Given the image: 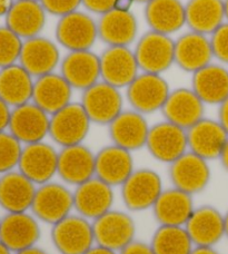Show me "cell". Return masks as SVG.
Here are the masks:
<instances>
[{
    "label": "cell",
    "instance_id": "obj_15",
    "mask_svg": "<svg viewBox=\"0 0 228 254\" xmlns=\"http://www.w3.org/2000/svg\"><path fill=\"white\" fill-rule=\"evenodd\" d=\"M57 175L70 187L87 182L96 176V154L83 144L61 147L58 155Z\"/></svg>",
    "mask_w": 228,
    "mask_h": 254
},
{
    "label": "cell",
    "instance_id": "obj_36",
    "mask_svg": "<svg viewBox=\"0 0 228 254\" xmlns=\"http://www.w3.org/2000/svg\"><path fill=\"white\" fill-rule=\"evenodd\" d=\"M22 148L10 131H0V173H8L18 166Z\"/></svg>",
    "mask_w": 228,
    "mask_h": 254
},
{
    "label": "cell",
    "instance_id": "obj_5",
    "mask_svg": "<svg viewBox=\"0 0 228 254\" xmlns=\"http://www.w3.org/2000/svg\"><path fill=\"white\" fill-rule=\"evenodd\" d=\"M163 190L162 176L156 171L138 169L120 187V196L129 212H144L153 208Z\"/></svg>",
    "mask_w": 228,
    "mask_h": 254
},
{
    "label": "cell",
    "instance_id": "obj_54",
    "mask_svg": "<svg viewBox=\"0 0 228 254\" xmlns=\"http://www.w3.org/2000/svg\"><path fill=\"white\" fill-rule=\"evenodd\" d=\"M0 221H1V220H0Z\"/></svg>",
    "mask_w": 228,
    "mask_h": 254
},
{
    "label": "cell",
    "instance_id": "obj_38",
    "mask_svg": "<svg viewBox=\"0 0 228 254\" xmlns=\"http://www.w3.org/2000/svg\"><path fill=\"white\" fill-rule=\"evenodd\" d=\"M214 60L228 66V21H225L209 36Z\"/></svg>",
    "mask_w": 228,
    "mask_h": 254
},
{
    "label": "cell",
    "instance_id": "obj_43",
    "mask_svg": "<svg viewBox=\"0 0 228 254\" xmlns=\"http://www.w3.org/2000/svg\"><path fill=\"white\" fill-rule=\"evenodd\" d=\"M222 126L228 134V98H226L220 106H218V119Z\"/></svg>",
    "mask_w": 228,
    "mask_h": 254
},
{
    "label": "cell",
    "instance_id": "obj_44",
    "mask_svg": "<svg viewBox=\"0 0 228 254\" xmlns=\"http://www.w3.org/2000/svg\"><path fill=\"white\" fill-rule=\"evenodd\" d=\"M135 0H116L114 9L119 11H131Z\"/></svg>",
    "mask_w": 228,
    "mask_h": 254
},
{
    "label": "cell",
    "instance_id": "obj_42",
    "mask_svg": "<svg viewBox=\"0 0 228 254\" xmlns=\"http://www.w3.org/2000/svg\"><path fill=\"white\" fill-rule=\"evenodd\" d=\"M10 106L7 105V104L0 98V131H4V129L8 128L9 122H10Z\"/></svg>",
    "mask_w": 228,
    "mask_h": 254
},
{
    "label": "cell",
    "instance_id": "obj_33",
    "mask_svg": "<svg viewBox=\"0 0 228 254\" xmlns=\"http://www.w3.org/2000/svg\"><path fill=\"white\" fill-rule=\"evenodd\" d=\"M185 10L186 26L195 33L211 36L226 21L224 0H188Z\"/></svg>",
    "mask_w": 228,
    "mask_h": 254
},
{
    "label": "cell",
    "instance_id": "obj_19",
    "mask_svg": "<svg viewBox=\"0 0 228 254\" xmlns=\"http://www.w3.org/2000/svg\"><path fill=\"white\" fill-rule=\"evenodd\" d=\"M188 151L208 162L218 160L228 140V134L217 120L204 117L186 130Z\"/></svg>",
    "mask_w": 228,
    "mask_h": 254
},
{
    "label": "cell",
    "instance_id": "obj_25",
    "mask_svg": "<svg viewBox=\"0 0 228 254\" xmlns=\"http://www.w3.org/2000/svg\"><path fill=\"white\" fill-rule=\"evenodd\" d=\"M213 61L209 36L189 30L175 40V64L181 70L194 74Z\"/></svg>",
    "mask_w": 228,
    "mask_h": 254
},
{
    "label": "cell",
    "instance_id": "obj_1",
    "mask_svg": "<svg viewBox=\"0 0 228 254\" xmlns=\"http://www.w3.org/2000/svg\"><path fill=\"white\" fill-rule=\"evenodd\" d=\"M30 210L39 222L56 224L75 210L74 190L69 185L54 181L38 185Z\"/></svg>",
    "mask_w": 228,
    "mask_h": 254
},
{
    "label": "cell",
    "instance_id": "obj_27",
    "mask_svg": "<svg viewBox=\"0 0 228 254\" xmlns=\"http://www.w3.org/2000/svg\"><path fill=\"white\" fill-rule=\"evenodd\" d=\"M193 197L176 188L164 189L152 208L158 225L185 226L195 210Z\"/></svg>",
    "mask_w": 228,
    "mask_h": 254
},
{
    "label": "cell",
    "instance_id": "obj_8",
    "mask_svg": "<svg viewBox=\"0 0 228 254\" xmlns=\"http://www.w3.org/2000/svg\"><path fill=\"white\" fill-rule=\"evenodd\" d=\"M80 104L93 124L109 125L124 111L121 89L104 80L83 92Z\"/></svg>",
    "mask_w": 228,
    "mask_h": 254
},
{
    "label": "cell",
    "instance_id": "obj_46",
    "mask_svg": "<svg viewBox=\"0 0 228 254\" xmlns=\"http://www.w3.org/2000/svg\"><path fill=\"white\" fill-rule=\"evenodd\" d=\"M13 2H15V0H0V17H6Z\"/></svg>",
    "mask_w": 228,
    "mask_h": 254
},
{
    "label": "cell",
    "instance_id": "obj_45",
    "mask_svg": "<svg viewBox=\"0 0 228 254\" xmlns=\"http://www.w3.org/2000/svg\"><path fill=\"white\" fill-rule=\"evenodd\" d=\"M85 254H117V252L113 251V250H109V249L103 248L100 246H97V244H95V246L91 248L89 251L86 252Z\"/></svg>",
    "mask_w": 228,
    "mask_h": 254
},
{
    "label": "cell",
    "instance_id": "obj_49",
    "mask_svg": "<svg viewBox=\"0 0 228 254\" xmlns=\"http://www.w3.org/2000/svg\"><path fill=\"white\" fill-rule=\"evenodd\" d=\"M16 254H48L43 249H40L38 247H31L28 249H25V250L19 251V252H16Z\"/></svg>",
    "mask_w": 228,
    "mask_h": 254
},
{
    "label": "cell",
    "instance_id": "obj_3",
    "mask_svg": "<svg viewBox=\"0 0 228 254\" xmlns=\"http://www.w3.org/2000/svg\"><path fill=\"white\" fill-rule=\"evenodd\" d=\"M171 90L163 75L141 71L126 88V99L131 110L144 115L153 114L162 112Z\"/></svg>",
    "mask_w": 228,
    "mask_h": 254
},
{
    "label": "cell",
    "instance_id": "obj_34",
    "mask_svg": "<svg viewBox=\"0 0 228 254\" xmlns=\"http://www.w3.org/2000/svg\"><path fill=\"white\" fill-rule=\"evenodd\" d=\"M35 79L20 64L0 69V98L10 107L31 102Z\"/></svg>",
    "mask_w": 228,
    "mask_h": 254
},
{
    "label": "cell",
    "instance_id": "obj_29",
    "mask_svg": "<svg viewBox=\"0 0 228 254\" xmlns=\"http://www.w3.org/2000/svg\"><path fill=\"white\" fill-rule=\"evenodd\" d=\"M47 21V12L39 0H15L6 15V26L21 39L42 34Z\"/></svg>",
    "mask_w": 228,
    "mask_h": 254
},
{
    "label": "cell",
    "instance_id": "obj_22",
    "mask_svg": "<svg viewBox=\"0 0 228 254\" xmlns=\"http://www.w3.org/2000/svg\"><path fill=\"white\" fill-rule=\"evenodd\" d=\"M60 74L72 88L84 92L102 80L100 58L94 52H69L60 63Z\"/></svg>",
    "mask_w": 228,
    "mask_h": 254
},
{
    "label": "cell",
    "instance_id": "obj_23",
    "mask_svg": "<svg viewBox=\"0 0 228 254\" xmlns=\"http://www.w3.org/2000/svg\"><path fill=\"white\" fill-rule=\"evenodd\" d=\"M205 106L191 87H179L171 90L162 113L166 121L187 130L204 119Z\"/></svg>",
    "mask_w": 228,
    "mask_h": 254
},
{
    "label": "cell",
    "instance_id": "obj_20",
    "mask_svg": "<svg viewBox=\"0 0 228 254\" xmlns=\"http://www.w3.org/2000/svg\"><path fill=\"white\" fill-rule=\"evenodd\" d=\"M149 129L145 115L134 110H124L108 125L113 144L131 153L146 147Z\"/></svg>",
    "mask_w": 228,
    "mask_h": 254
},
{
    "label": "cell",
    "instance_id": "obj_2",
    "mask_svg": "<svg viewBox=\"0 0 228 254\" xmlns=\"http://www.w3.org/2000/svg\"><path fill=\"white\" fill-rule=\"evenodd\" d=\"M50 238L60 254H85L96 244L93 222L78 213L52 225Z\"/></svg>",
    "mask_w": 228,
    "mask_h": 254
},
{
    "label": "cell",
    "instance_id": "obj_7",
    "mask_svg": "<svg viewBox=\"0 0 228 254\" xmlns=\"http://www.w3.org/2000/svg\"><path fill=\"white\" fill-rule=\"evenodd\" d=\"M134 53L141 71L162 75L175 64V40L149 30L138 39Z\"/></svg>",
    "mask_w": 228,
    "mask_h": 254
},
{
    "label": "cell",
    "instance_id": "obj_13",
    "mask_svg": "<svg viewBox=\"0 0 228 254\" xmlns=\"http://www.w3.org/2000/svg\"><path fill=\"white\" fill-rule=\"evenodd\" d=\"M102 80L117 88H127L139 75L134 49L126 46H107L99 55Z\"/></svg>",
    "mask_w": 228,
    "mask_h": 254
},
{
    "label": "cell",
    "instance_id": "obj_37",
    "mask_svg": "<svg viewBox=\"0 0 228 254\" xmlns=\"http://www.w3.org/2000/svg\"><path fill=\"white\" fill-rule=\"evenodd\" d=\"M24 40L7 26L0 27V68L19 62Z\"/></svg>",
    "mask_w": 228,
    "mask_h": 254
},
{
    "label": "cell",
    "instance_id": "obj_53",
    "mask_svg": "<svg viewBox=\"0 0 228 254\" xmlns=\"http://www.w3.org/2000/svg\"><path fill=\"white\" fill-rule=\"evenodd\" d=\"M150 0H135V2H141V3H147V2H149Z\"/></svg>",
    "mask_w": 228,
    "mask_h": 254
},
{
    "label": "cell",
    "instance_id": "obj_14",
    "mask_svg": "<svg viewBox=\"0 0 228 254\" xmlns=\"http://www.w3.org/2000/svg\"><path fill=\"white\" fill-rule=\"evenodd\" d=\"M49 127L50 115L29 102L13 107L8 128L21 144L27 145L45 140L49 136Z\"/></svg>",
    "mask_w": 228,
    "mask_h": 254
},
{
    "label": "cell",
    "instance_id": "obj_28",
    "mask_svg": "<svg viewBox=\"0 0 228 254\" xmlns=\"http://www.w3.org/2000/svg\"><path fill=\"white\" fill-rule=\"evenodd\" d=\"M72 92L74 88L60 72L54 71L35 78L31 102L52 116L72 102Z\"/></svg>",
    "mask_w": 228,
    "mask_h": 254
},
{
    "label": "cell",
    "instance_id": "obj_24",
    "mask_svg": "<svg viewBox=\"0 0 228 254\" xmlns=\"http://www.w3.org/2000/svg\"><path fill=\"white\" fill-rule=\"evenodd\" d=\"M134 171L133 154L125 148L112 144L96 153V178L113 188H120Z\"/></svg>",
    "mask_w": 228,
    "mask_h": 254
},
{
    "label": "cell",
    "instance_id": "obj_26",
    "mask_svg": "<svg viewBox=\"0 0 228 254\" xmlns=\"http://www.w3.org/2000/svg\"><path fill=\"white\" fill-rule=\"evenodd\" d=\"M98 38L107 46L129 47L138 35V20L133 11L112 9L97 20Z\"/></svg>",
    "mask_w": 228,
    "mask_h": 254
},
{
    "label": "cell",
    "instance_id": "obj_10",
    "mask_svg": "<svg viewBox=\"0 0 228 254\" xmlns=\"http://www.w3.org/2000/svg\"><path fill=\"white\" fill-rule=\"evenodd\" d=\"M168 176L172 188L194 196L206 190L212 179V170L208 161L187 151L170 164Z\"/></svg>",
    "mask_w": 228,
    "mask_h": 254
},
{
    "label": "cell",
    "instance_id": "obj_21",
    "mask_svg": "<svg viewBox=\"0 0 228 254\" xmlns=\"http://www.w3.org/2000/svg\"><path fill=\"white\" fill-rule=\"evenodd\" d=\"M195 247H215L225 237L224 214L212 205L195 207L185 224Z\"/></svg>",
    "mask_w": 228,
    "mask_h": 254
},
{
    "label": "cell",
    "instance_id": "obj_11",
    "mask_svg": "<svg viewBox=\"0 0 228 254\" xmlns=\"http://www.w3.org/2000/svg\"><path fill=\"white\" fill-rule=\"evenodd\" d=\"M146 148L155 160L170 165L188 151L187 131L164 120L150 126Z\"/></svg>",
    "mask_w": 228,
    "mask_h": 254
},
{
    "label": "cell",
    "instance_id": "obj_18",
    "mask_svg": "<svg viewBox=\"0 0 228 254\" xmlns=\"http://www.w3.org/2000/svg\"><path fill=\"white\" fill-rule=\"evenodd\" d=\"M114 202V188L96 176L76 187L74 190L76 213L91 222L111 211Z\"/></svg>",
    "mask_w": 228,
    "mask_h": 254
},
{
    "label": "cell",
    "instance_id": "obj_30",
    "mask_svg": "<svg viewBox=\"0 0 228 254\" xmlns=\"http://www.w3.org/2000/svg\"><path fill=\"white\" fill-rule=\"evenodd\" d=\"M191 89L205 105L220 106L228 98V68L221 63H211L194 72Z\"/></svg>",
    "mask_w": 228,
    "mask_h": 254
},
{
    "label": "cell",
    "instance_id": "obj_12",
    "mask_svg": "<svg viewBox=\"0 0 228 254\" xmlns=\"http://www.w3.org/2000/svg\"><path fill=\"white\" fill-rule=\"evenodd\" d=\"M58 155L54 145L47 142L27 144L22 148L19 172L36 185H43L53 181L58 172Z\"/></svg>",
    "mask_w": 228,
    "mask_h": 254
},
{
    "label": "cell",
    "instance_id": "obj_48",
    "mask_svg": "<svg viewBox=\"0 0 228 254\" xmlns=\"http://www.w3.org/2000/svg\"><path fill=\"white\" fill-rule=\"evenodd\" d=\"M218 160L221 161L222 166L228 172V140H227L225 147H224V149H223V152Z\"/></svg>",
    "mask_w": 228,
    "mask_h": 254
},
{
    "label": "cell",
    "instance_id": "obj_40",
    "mask_svg": "<svg viewBox=\"0 0 228 254\" xmlns=\"http://www.w3.org/2000/svg\"><path fill=\"white\" fill-rule=\"evenodd\" d=\"M115 2L116 0H81V6H84L86 10L91 13L102 16L114 9Z\"/></svg>",
    "mask_w": 228,
    "mask_h": 254
},
{
    "label": "cell",
    "instance_id": "obj_51",
    "mask_svg": "<svg viewBox=\"0 0 228 254\" xmlns=\"http://www.w3.org/2000/svg\"><path fill=\"white\" fill-rule=\"evenodd\" d=\"M224 219H225V237L228 239V212L226 214H224Z\"/></svg>",
    "mask_w": 228,
    "mask_h": 254
},
{
    "label": "cell",
    "instance_id": "obj_41",
    "mask_svg": "<svg viewBox=\"0 0 228 254\" xmlns=\"http://www.w3.org/2000/svg\"><path fill=\"white\" fill-rule=\"evenodd\" d=\"M119 254H155L150 244L141 241H133L122 249Z\"/></svg>",
    "mask_w": 228,
    "mask_h": 254
},
{
    "label": "cell",
    "instance_id": "obj_16",
    "mask_svg": "<svg viewBox=\"0 0 228 254\" xmlns=\"http://www.w3.org/2000/svg\"><path fill=\"white\" fill-rule=\"evenodd\" d=\"M60 63L58 43L42 35L24 40L19 64L34 78L54 72Z\"/></svg>",
    "mask_w": 228,
    "mask_h": 254
},
{
    "label": "cell",
    "instance_id": "obj_32",
    "mask_svg": "<svg viewBox=\"0 0 228 254\" xmlns=\"http://www.w3.org/2000/svg\"><path fill=\"white\" fill-rule=\"evenodd\" d=\"M37 185L21 172L10 171L0 178V206L8 213L27 212L33 205Z\"/></svg>",
    "mask_w": 228,
    "mask_h": 254
},
{
    "label": "cell",
    "instance_id": "obj_47",
    "mask_svg": "<svg viewBox=\"0 0 228 254\" xmlns=\"http://www.w3.org/2000/svg\"><path fill=\"white\" fill-rule=\"evenodd\" d=\"M190 254H220L213 247H195Z\"/></svg>",
    "mask_w": 228,
    "mask_h": 254
},
{
    "label": "cell",
    "instance_id": "obj_52",
    "mask_svg": "<svg viewBox=\"0 0 228 254\" xmlns=\"http://www.w3.org/2000/svg\"><path fill=\"white\" fill-rule=\"evenodd\" d=\"M225 3V16H226V21H228V0H224Z\"/></svg>",
    "mask_w": 228,
    "mask_h": 254
},
{
    "label": "cell",
    "instance_id": "obj_4",
    "mask_svg": "<svg viewBox=\"0 0 228 254\" xmlns=\"http://www.w3.org/2000/svg\"><path fill=\"white\" fill-rule=\"evenodd\" d=\"M91 124L80 102H71L50 116L49 137L60 147L83 144Z\"/></svg>",
    "mask_w": 228,
    "mask_h": 254
},
{
    "label": "cell",
    "instance_id": "obj_9",
    "mask_svg": "<svg viewBox=\"0 0 228 254\" xmlns=\"http://www.w3.org/2000/svg\"><path fill=\"white\" fill-rule=\"evenodd\" d=\"M93 229L95 243L109 250L120 252L135 241L136 224L128 212L112 208L93 221Z\"/></svg>",
    "mask_w": 228,
    "mask_h": 254
},
{
    "label": "cell",
    "instance_id": "obj_50",
    "mask_svg": "<svg viewBox=\"0 0 228 254\" xmlns=\"http://www.w3.org/2000/svg\"><path fill=\"white\" fill-rule=\"evenodd\" d=\"M0 254H11V251L1 242H0Z\"/></svg>",
    "mask_w": 228,
    "mask_h": 254
},
{
    "label": "cell",
    "instance_id": "obj_39",
    "mask_svg": "<svg viewBox=\"0 0 228 254\" xmlns=\"http://www.w3.org/2000/svg\"><path fill=\"white\" fill-rule=\"evenodd\" d=\"M39 2L46 12L59 18L78 10L81 6V0H39Z\"/></svg>",
    "mask_w": 228,
    "mask_h": 254
},
{
    "label": "cell",
    "instance_id": "obj_31",
    "mask_svg": "<svg viewBox=\"0 0 228 254\" xmlns=\"http://www.w3.org/2000/svg\"><path fill=\"white\" fill-rule=\"evenodd\" d=\"M149 30L171 36L186 26L185 3L181 0H150L145 4Z\"/></svg>",
    "mask_w": 228,
    "mask_h": 254
},
{
    "label": "cell",
    "instance_id": "obj_17",
    "mask_svg": "<svg viewBox=\"0 0 228 254\" xmlns=\"http://www.w3.org/2000/svg\"><path fill=\"white\" fill-rule=\"evenodd\" d=\"M42 230L39 221L27 212L8 213L0 221V242L11 252H19L35 247L39 241Z\"/></svg>",
    "mask_w": 228,
    "mask_h": 254
},
{
    "label": "cell",
    "instance_id": "obj_6",
    "mask_svg": "<svg viewBox=\"0 0 228 254\" xmlns=\"http://www.w3.org/2000/svg\"><path fill=\"white\" fill-rule=\"evenodd\" d=\"M55 36L58 45L68 52L90 51L98 39L97 20L78 9L59 18Z\"/></svg>",
    "mask_w": 228,
    "mask_h": 254
},
{
    "label": "cell",
    "instance_id": "obj_35",
    "mask_svg": "<svg viewBox=\"0 0 228 254\" xmlns=\"http://www.w3.org/2000/svg\"><path fill=\"white\" fill-rule=\"evenodd\" d=\"M155 254H190L195 248L185 226L159 225L150 241Z\"/></svg>",
    "mask_w": 228,
    "mask_h": 254
}]
</instances>
